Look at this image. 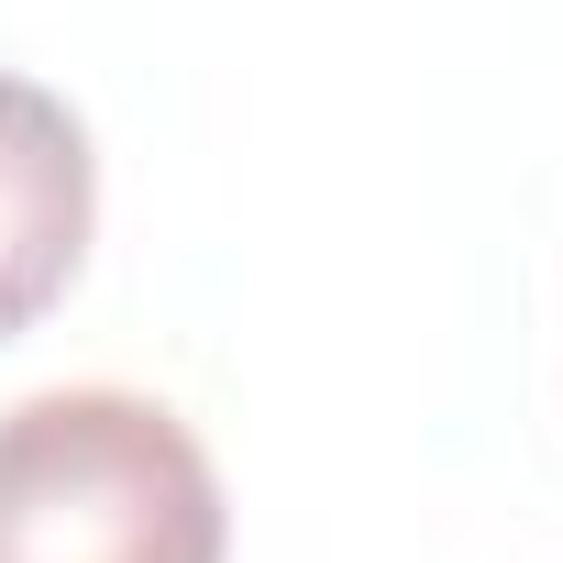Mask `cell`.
Wrapping results in <instances>:
<instances>
[{"label":"cell","instance_id":"obj_1","mask_svg":"<svg viewBox=\"0 0 563 563\" xmlns=\"http://www.w3.org/2000/svg\"><path fill=\"white\" fill-rule=\"evenodd\" d=\"M232 508L199 431L133 387L0 409V563H221Z\"/></svg>","mask_w":563,"mask_h":563},{"label":"cell","instance_id":"obj_2","mask_svg":"<svg viewBox=\"0 0 563 563\" xmlns=\"http://www.w3.org/2000/svg\"><path fill=\"white\" fill-rule=\"evenodd\" d=\"M89 210H100V166L78 111L34 78H0V343L67 299L89 254Z\"/></svg>","mask_w":563,"mask_h":563}]
</instances>
